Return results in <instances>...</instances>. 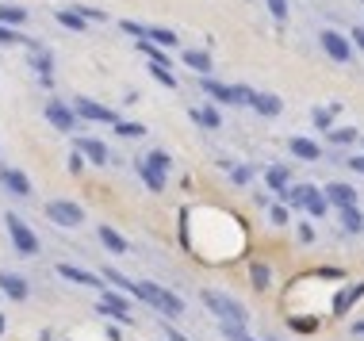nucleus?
<instances>
[{"mask_svg":"<svg viewBox=\"0 0 364 341\" xmlns=\"http://www.w3.org/2000/svg\"><path fill=\"white\" fill-rule=\"evenodd\" d=\"M31 66H35L38 73H42V81L50 85V54L47 50H35V62H31Z\"/></svg>","mask_w":364,"mask_h":341,"instance_id":"72a5a7b5","label":"nucleus"},{"mask_svg":"<svg viewBox=\"0 0 364 341\" xmlns=\"http://www.w3.org/2000/svg\"><path fill=\"white\" fill-rule=\"evenodd\" d=\"M299 242H315V226H299Z\"/></svg>","mask_w":364,"mask_h":341,"instance_id":"37998d69","label":"nucleus"},{"mask_svg":"<svg viewBox=\"0 0 364 341\" xmlns=\"http://www.w3.org/2000/svg\"><path fill=\"white\" fill-rule=\"evenodd\" d=\"M268 341H276V338H268Z\"/></svg>","mask_w":364,"mask_h":341,"instance_id":"de8ad7c7","label":"nucleus"},{"mask_svg":"<svg viewBox=\"0 0 364 341\" xmlns=\"http://www.w3.org/2000/svg\"><path fill=\"white\" fill-rule=\"evenodd\" d=\"M287 150H291V154L299 157V161H318V157H322V150H318V142H311V138H291V142H287Z\"/></svg>","mask_w":364,"mask_h":341,"instance_id":"f3484780","label":"nucleus"},{"mask_svg":"<svg viewBox=\"0 0 364 341\" xmlns=\"http://www.w3.org/2000/svg\"><path fill=\"white\" fill-rule=\"evenodd\" d=\"M0 42H4V46H19V42H27V39H23L19 31H12V27H4V23H0Z\"/></svg>","mask_w":364,"mask_h":341,"instance_id":"f704fd0d","label":"nucleus"},{"mask_svg":"<svg viewBox=\"0 0 364 341\" xmlns=\"http://www.w3.org/2000/svg\"><path fill=\"white\" fill-rule=\"evenodd\" d=\"M150 73H153V77H157V81H161L165 88H177V77H172L169 69H161V66H150Z\"/></svg>","mask_w":364,"mask_h":341,"instance_id":"4c0bfd02","label":"nucleus"},{"mask_svg":"<svg viewBox=\"0 0 364 341\" xmlns=\"http://www.w3.org/2000/svg\"><path fill=\"white\" fill-rule=\"evenodd\" d=\"M100 314H112L119 322H131V299L119 292H100Z\"/></svg>","mask_w":364,"mask_h":341,"instance_id":"9b49d317","label":"nucleus"},{"mask_svg":"<svg viewBox=\"0 0 364 341\" xmlns=\"http://www.w3.org/2000/svg\"><path fill=\"white\" fill-rule=\"evenodd\" d=\"M138 176H142V180H146V188H150V192H161V188H165V173H157V169H150V165H146V161H138Z\"/></svg>","mask_w":364,"mask_h":341,"instance_id":"b1692460","label":"nucleus"},{"mask_svg":"<svg viewBox=\"0 0 364 341\" xmlns=\"http://www.w3.org/2000/svg\"><path fill=\"white\" fill-rule=\"evenodd\" d=\"M0 292L8 295V299L23 303L31 295V284H27V276H19V273H0Z\"/></svg>","mask_w":364,"mask_h":341,"instance_id":"ddd939ff","label":"nucleus"},{"mask_svg":"<svg viewBox=\"0 0 364 341\" xmlns=\"http://www.w3.org/2000/svg\"><path fill=\"white\" fill-rule=\"evenodd\" d=\"M203 303H207V311L215 314L222 326H246V322H249L246 307H242L238 299H230V295L215 292V288H207V292H203Z\"/></svg>","mask_w":364,"mask_h":341,"instance_id":"f03ea898","label":"nucleus"},{"mask_svg":"<svg viewBox=\"0 0 364 341\" xmlns=\"http://www.w3.org/2000/svg\"><path fill=\"white\" fill-rule=\"evenodd\" d=\"M184 66L196 69L200 77H211V54L207 50H184Z\"/></svg>","mask_w":364,"mask_h":341,"instance_id":"aec40b11","label":"nucleus"},{"mask_svg":"<svg viewBox=\"0 0 364 341\" xmlns=\"http://www.w3.org/2000/svg\"><path fill=\"white\" fill-rule=\"evenodd\" d=\"M249 176H253V169H249V165L230 169V180H234V185H249Z\"/></svg>","mask_w":364,"mask_h":341,"instance_id":"ea45409f","label":"nucleus"},{"mask_svg":"<svg viewBox=\"0 0 364 341\" xmlns=\"http://www.w3.org/2000/svg\"><path fill=\"white\" fill-rule=\"evenodd\" d=\"M361 295H364V284H353V288H345V292L334 299V314H345L356 299H361Z\"/></svg>","mask_w":364,"mask_h":341,"instance_id":"4be33fe9","label":"nucleus"},{"mask_svg":"<svg viewBox=\"0 0 364 341\" xmlns=\"http://www.w3.org/2000/svg\"><path fill=\"white\" fill-rule=\"evenodd\" d=\"M134 295H138L142 303H150L153 311H161L165 318H181V314H184V299H181V295L165 292V288H157V284H150V280L134 284Z\"/></svg>","mask_w":364,"mask_h":341,"instance_id":"f257e3e1","label":"nucleus"},{"mask_svg":"<svg viewBox=\"0 0 364 341\" xmlns=\"http://www.w3.org/2000/svg\"><path fill=\"white\" fill-rule=\"evenodd\" d=\"M146 42H153V46H177V31L169 27H150V35H146Z\"/></svg>","mask_w":364,"mask_h":341,"instance_id":"393cba45","label":"nucleus"},{"mask_svg":"<svg viewBox=\"0 0 364 341\" xmlns=\"http://www.w3.org/2000/svg\"><path fill=\"white\" fill-rule=\"evenodd\" d=\"M330 142H334V146H349V142H356V131L353 127H334L330 131Z\"/></svg>","mask_w":364,"mask_h":341,"instance_id":"2f4dec72","label":"nucleus"},{"mask_svg":"<svg viewBox=\"0 0 364 341\" xmlns=\"http://www.w3.org/2000/svg\"><path fill=\"white\" fill-rule=\"evenodd\" d=\"M249 107H253V111H261V115H280V96H272V92H257V88H253V92H249Z\"/></svg>","mask_w":364,"mask_h":341,"instance_id":"2eb2a0df","label":"nucleus"},{"mask_svg":"<svg viewBox=\"0 0 364 341\" xmlns=\"http://www.w3.org/2000/svg\"><path fill=\"white\" fill-rule=\"evenodd\" d=\"M47 123H54L57 131H77V127H81L73 104H62V100H50V104H47Z\"/></svg>","mask_w":364,"mask_h":341,"instance_id":"1a4fd4ad","label":"nucleus"},{"mask_svg":"<svg viewBox=\"0 0 364 341\" xmlns=\"http://www.w3.org/2000/svg\"><path fill=\"white\" fill-rule=\"evenodd\" d=\"M4 226H8V238H12V245H16V249H19L23 257H35L38 249H42V245H38V234L31 230L27 223H23V219H19V215H12V211H8Z\"/></svg>","mask_w":364,"mask_h":341,"instance_id":"20e7f679","label":"nucleus"},{"mask_svg":"<svg viewBox=\"0 0 364 341\" xmlns=\"http://www.w3.org/2000/svg\"><path fill=\"white\" fill-rule=\"evenodd\" d=\"M353 333H356V338H364V322H356V326H353Z\"/></svg>","mask_w":364,"mask_h":341,"instance_id":"a18cd8bd","label":"nucleus"},{"mask_svg":"<svg viewBox=\"0 0 364 341\" xmlns=\"http://www.w3.org/2000/svg\"><path fill=\"white\" fill-rule=\"evenodd\" d=\"M47 219L57 226H81L85 223V211H81V204H73V200H50Z\"/></svg>","mask_w":364,"mask_h":341,"instance_id":"423d86ee","label":"nucleus"},{"mask_svg":"<svg viewBox=\"0 0 364 341\" xmlns=\"http://www.w3.org/2000/svg\"><path fill=\"white\" fill-rule=\"evenodd\" d=\"M77 154H85L92 165H107V146L100 138H77Z\"/></svg>","mask_w":364,"mask_h":341,"instance_id":"dca6fc26","label":"nucleus"},{"mask_svg":"<svg viewBox=\"0 0 364 341\" xmlns=\"http://www.w3.org/2000/svg\"><path fill=\"white\" fill-rule=\"evenodd\" d=\"M265 185L272 188V192H287V188H291V173H287V165H268L265 169Z\"/></svg>","mask_w":364,"mask_h":341,"instance_id":"a211bd4d","label":"nucleus"},{"mask_svg":"<svg viewBox=\"0 0 364 341\" xmlns=\"http://www.w3.org/2000/svg\"><path fill=\"white\" fill-rule=\"evenodd\" d=\"M96 234H100V242H104V249H112V254H127V249H131V242H127V238L119 234L115 226H100Z\"/></svg>","mask_w":364,"mask_h":341,"instance_id":"6ab92c4d","label":"nucleus"},{"mask_svg":"<svg viewBox=\"0 0 364 341\" xmlns=\"http://www.w3.org/2000/svg\"><path fill=\"white\" fill-rule=\"evenodd\" d=\"M0 185H4V192L19 195V200H27L31 195V180L23 169H12V165H0Z\"/></svg>","mask_w":364,"mask_h":341,"instance_id":"9d476101","label":"nucleus"},{"mask_svg":"<svg viewBox=\"0 0 364 341\" xmlns=\"http://www.w3.org/2000/svg\"><path fill=\"white\" fill-rule=\"evenodd\" d=\"M268 219H272L276 226H284V223H287V207H280V204H276L272 211H268Z\"/></svg>","mask_w":364,"mask_h":341,"instance_id":"a19ab883","label":"nucleus"},{"mask_svg":"<svg viewBox=\"0 0 364 341\" xmlns=\"http://www.w3.org/2000/svg\"><path fill=\"white\" fill-rule=\"evenodd\" d=\"M322 195H326V204H334L337 211H345V207H356V188H353V185H341V180L326 185Z\"/></svg>","mask_w":364,"mask_h":341,"instance_id":"f8f14e48","label":"nucleus"},{"mask_svg":"<svg viewBox=\"0 0 364 341\" xmlns=\"http://www.w3.org/2000/svg\"><path fill=\"white\" fill-rule=\"evenodd\" d=\"M119 27H123L127 35H134V39H138V42H142L146 35H150V27H142V23H134V20H123V23H119Z\"/></svg>","mask_w":364,"mask_h":341,"instance_id":"c9c22d12","label":"nucleus"},{"mask_svg":"<svg viewBox=\"0 0 364 341\" xmlns=\"http://www.w3.org/2000/svg\"><path fill=\"white\" fill-rule=\"evenodd\" d=\"M200 88L219 104H249V92H253L249 85H222V81H211V77H203Z\"/></svg>","mask_w":364,"mask_h":341,"instance_id":"39448f33","label":"nucleus"},{"mask_svg":"<svg viewBox=\"0 0 364 341\" xmlns=\"http://www.w3.org/2000/svg\"><path fill=\"white\" fill-rule=\"evenodd\" d=\"M104 276H107V284H115V288H119V292L134 295V280H127L123 273H115V269H104Z\"/></svg>","mask_w":364,"mask_h":341,"instance_id":"7c9ffc66","label":"nucleus"},{"mask_svg":"<svg viewBox=\"0 0 364 341\" xmlns=\"http://www.w3.org/2000/svg\"><path fill=\"white\" fill-rule=\"evenodd\" d=\"M142 161H146L150 169H157V173H169V165H172V157L165 154V150H150V154H146Z\"/></svg>","mask_w":364,"mask_h":341,"instance_id":"cd10ccee","label":"nucleus"},{"mask_svg":"<svg viewBox=\"0 0 364 341\" xmlns=\"http://www.w3.org/2000/svg\"><path fill=\"white\" fill-rule=\"evenodd\" d=\"M311 119H315V127L326 131V135L334 131V107H315V111H311Z\"/></svg>","mask_w":364,"mask_h":341,"instance_id":"c85d7f7f","label":"nucleus"},{"mask_svg":"<svg viewBox=\"0 0 364 341\" xmlns=\"http://www.w3.org/2000/svg\"><path fill=\"white\" fill-rule=\"evenodd\" d=\"M249 276H253V288H257V292H265L268 288V280H272V273H268V264H249Z\"/></svg>","mask_w":364,"mask_h":341,"instance_id":"c756f323","label":"nucleus"},{"mask_svg":"<svg viewBox=\"0 0 364 341\" xmlns=\"http://www.w3.org/2000/svg\"><path fill=\"white\" fill-rule=\"evenodd\" d=\"M0 23H4V27H23V23H27V8H19V4H0Z\"/></svg>","mask_w":364,"mask_h":341,"instance_id":"412c9836","label":"nucleus"},{"mask_svg":"<svg viewBox=\"0 0 364 341\" xmlns=\"http://www.w3.org/2000/svg\"><path fill=\"white\" fill-rule=\"evenodd\" d=\"M284 200L287 204H296V207H303L307 215H315V219H322L326 211H330V204H326V195L318 192L315 185H291L284 192Z\"/></svg>","mask_w":364,"mask_h":341,"instance_id":"7ed1b4c3","label":"nucleus"},{"mask_svg":"<svg viewBox=\"0 0 364 341\" xmlns=\"http://www.w3.org/2000/svg\"><path fill=\"white\" fill-rule=\"evenodd\" d=\"M57 23H62V27H69V31H88V20L77 8H62V12H57Z\"/></svg>","mask_w":364,"mask_h":341,"instance_id":"5701e85b","label":"nucleus"},{"mask_svg":"<svg viewBox=\"0 0 364 341\" xmlns=\"http://www.w3.org/2000/svg\"><path fill=\"white\" fill-rule=\"evenodd\" d=\"M318 42H322V50L334 62H349V58H353V42L345 39L341 31H318Z\"/></svg>","mask_w":364,"mask_h":341,"instance_id":"6e6552de","label":"nucleus"},{"mask_svg":"<svg viewBox=\"0 0 364 341\" xmlns=\"http://www.w3.org/2000/svg\"><path fill=\"white\" fill-rule=\"evenodd\" d=\"M0 333H4V314H0Z\"/></svg>","mask_w":364,"mask_h":341,"instance_id":"49530a36","label":"nucleus"},{"mask_svg":"<svg viewBox=\"0 0 364 341\" xmlns=\"http://www.w3.org/2000/svg\"><path fill=\"white\" fill-rule=\"evenodd\" d=\"M115 135H123V138H142L146 127H142V123H123V119H119V123H115Z\"/></svg>","mask_w":364,"mask_h":341,"instance_id":"473e14b6","label":"nucleus"},{"mask_svg":"<svg viewBox=\"0 0 364 341\" xmlns=\"http://www.w3.org/2000/svg\"><path fill=\"white\" fill-rule=\"evenodd\" d=\"M349 169H353V173H364V154L349 157Z\"/></svg>","mask_w":364,"mask_h":341,"instance_id":"c03bdc74","label":"nucleus"},{"mask_svg":"<svg viewBox=\"0 0 364 341\" xmlns=\"http://www.w3.org/2000/svg\"><path fill=\"white\" fill-rule=\"evenodd\" d=\"M349 42H353L356 50H364V27H353V35H349Z\"/></svg>","mask_w":364,"mask_h":341,"instance_id":"79ce46f5","label":"nucleus"},{"mask_svg":"<svg viewBox=\"0 0 364 341\" xmlns=\"http://www.w3.org/2000/svg\"><path fill=\"white\" fill-rule=\"evenodd\" d=\"M57 276H66L69 284H85V288H100V292H104V280H100V276H92V273H85V269H77V264H57Z\"/></svg>","mask_w":364,"mask_h":341,"instance_id":"4468645a","label":"nucleus"},{"mask_svg":"<svg viewBox=\"0 0 364 341\" xmlns=\"http://www.w3.org/2000/svg\"><path fill=\"white\" fill-rule=\"evenodd\" d=\"M341 226L349 230V234H361V230H364V215L356 211V207H345V211H341Z\"/></svg>","mask_w":364,"mask_h":341,"instance_id":"bb28decb","label":"nucleus"},{"mask_svg":"<svg viewBox=\"0 0 364 341\" xmlns=\"http://www.w3.org/2000/svg\"><path fill=\"white\" fill-rule=\"evenodd\" d=\"M268 12H272V20L284 23L287 20V0H268Z\"/></svg>","mask_w":364,"mask_h":341,"instance_id":"58836bf2","label":"nucleus"},{"mask_svg":"<svg viewBox=\"0 0 364 341\" xmlns=\"http://www.w3.org/2000/svg\"><path fill=\"white\" fill-rule=\"evenodd\" d=\"M73 111H77V119H88V123H107V127L119 123V115H115L112 107L96 104V100H88V96H77L73 100Z\"/></svg>","mask_w":364,"mask_h":341,"instance_id":"0eeeda50","label":"nucleus"},{"mask_svg":"<svg viewBox=\"0 0 364 341\" xmlns=\"http://www.w3.org/2000/svg\"><path fill=\"white\" fill-rule=\"evenodd\" d=\"M222 338H226V341H253L246 333V326H222Z\"/></svg>","mask_w":364,"mask_h":341,"instance_id":"e433bc0d","label":"nucleus"},{"mask_svg":"<svg viewBox=\"0 0 364 341\" xmlns=\"http://www.w3.org/2000/svg\"><path fill=\"white\" fill-rule=\"evenodd\" d=\"M192 119H196V123H203V127H207V131L222 127V115H219V111H215V107H196V111H192Z\"/></svg>","mask_w":364,"mask_h":341,"instance_id":"a878e982","label":"nucleus"}]
</instances>
